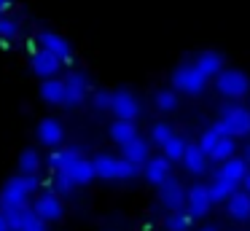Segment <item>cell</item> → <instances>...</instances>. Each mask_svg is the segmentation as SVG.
<instances>
[{"instance_id": "cell-11", "label": "cell", "mask_w": 250, "mask_h": 231, "mask_svg": "<svg viewBox=\"0 0 250 231\" xmlns=\"http://www.w3.org/2000/svg\"><path fill=\"white\" fill-rule=\"evenodd\" d=\"M38 48L54 54L57 59H62V64H65V62H73V48H70V43H67L65 38L60 35V32H51V30L41 32V35H38Z\"/></svg>"}, {"instance_id": "cell-38", "label": "cell", "mask_w": 250, "mask_h": 231, "mask_svg": "<svg viewBox=\"0 0 250 231\" xmlns=\"http://www.w3.org/2000/svg\"><path fill=\"white\" fill-rule=\"evenodd\" d=\"M8 3H11V0H0V14H6L8 11Z\"/></svg>"}, {"instance_id": "cell-19", "label": "cell", "mask_w": 250, "mask_h": 231, "mask_svg": "<svg viewBox=\"0 0 250 231\" xmlns=\"http://www.w3.org/2000/svg\"><path fill=\"white\" fill-rule=\"evenodd\" d=\"M226 210H229V215H231L234 220H239V223L250 220V193L248 191H237L226 202Z\"/></svg>"}, {"instance_id": "cell-22", "label": "cell", "mask_w": 250, "mask_h": 231, "mask_svg": "<svg viewBox=\"0 0 250 231\" xmlns=\"http://www.w3.org/2000/svg\"><path fill=\"white\" fill-rule=\"evenodd\" d=\"M110 137H113L121 148H124V145H129L135 137H140V134H137V124L135 121H121V118H116V121L110 124Z\"/></svg>"}, {"instance_id": "cell-18", "label": "cell", "mask_w": 250, "mask_h": 231, "mask_svg": "<svg viewBox=\"0 0 250 231\" xmlns=\"http://www.w3.org/2000/svg\"><path fill=\"white\" fill-rule=\"evenodd\" d=\"M124 159L126 161H132V164H137L143 169L146 167V161L151 159V145H148V140H143V137H135L129 145H124Z\"/></svg>"}, {"instance_id": "cell-13", "label": "cell", "mask_w": 250, "mask_h": 231, "mask_svg": "<svg viewBox=\"0 0 250 231\" xmlns=\"http://www.w3.org/2000/svg\"><path fill=\"white\" fill-rule=\"evenodd\" d=\"M30 67H33L35 75H41V78H57V73H60L62 67V59H57L54 54L43 51V48H35L33 57H30Z\"/></svg>"}, {"instance_id": "cell-8", "label": "cell", "mask_w": 250, "mask_h": 231, "mask_svg": "<svg viewBox=\"0 0 250 231\" xmlns=\"http://www.w3.org/2000/svg\"><path fill=\"white\" fill-rule=\"evenodd\" d=\"M62 81H65V105L67 107H78L83 100H86V94H89L86 73H81V70H70Z\"/></svg>"}, {"instance_id": "cell-14", "label": "cell", "mask_w": 250, "mask_h": 231, "mask_svg": "<svg viewBox=\"0 0 250 231\" xmlns=\"http://www.w3.org/2000/svg\"><path fill=\"white\" fill-rule=\"evenodd\" d=\"M143 172H146V180L153 183V186H162V183H167L169 177H172V161L167 159V156H151V159L146 161V167H143Z\"/></svg>"}, {"instance_id": "cell-39", "label": "cell", "mask_w": 250, "mask_h": 231, "mask_svg": "<svg viewBox=\"0 0 250 231\" xmlns=\"http://www.w3.org/2000/svg\"><path fill=\"white\" fill-rule=\"evenodd\" d=\"M245 191L250 193V175H248V180H245Z\"/></svg>"}, {"instance_id": "cell-5", "label": "cell", "mask_w": 250, "mask_h": 231, "mask_svg": "<svg viewBox=\"0 0 250 231\" xmlns=\"http://www.w3.org/2000/svg\"><path fill=\"white\" fill-rule=\"evenodd\" d=\"M215 89L221 91L223 97H231V100H242L250 91V78L237 67H226L221 75L215 78Z\"/></svg>"}, {"instance_id": "cell-24", "label": "cell", "mask_w": 250, "mask_h": 231, "mask_svg": "<svg viewBox=\"0 0 250 231\" xmlns=\"http://www.w3.org/2000/svg\"><path fill=\"white\" fill-rule=\"evenodd\" d=\"M0 215H3V218L8 220V226H11L14 231H19L22 229L24 223H27L30 218H33V207H14V210H0Z\"/></svg>"}, {"instance_id": "cell-34", "label": "cell", "mask_w": 250, "mask_h": 231, "mask_svg": "<svg viewBox=\"0 0 250 231\" xmlns=\"http://www.w3.org/2000/svg\"><path fill=\"white\" fill-rule=\"evenodd\" d=\"M92 107L94 110H110L113 107V91L108 89H100L92 94Z\"/></svg>"}, {"instance_id": "cell-16", "label": "cell", "mask_w": 250, "mask_h": 231, "mask_svg": "<svg viewBox=\"0 0 250 231\" xmlns=\"http://www.w3.org/2000/svg\"><path fill=\"white\" fill-rule=\"evenodd\" d=\"M194 64L207 75V78H218V75L226 70L223 67V54L221 51H199L194 59Z\"/></svg>"}, {"instance_id": "cell-30", "label": "cell", "mask_w": 250, "mask_h": 231, "mask_svg": "<svg viewBox=\"0 0 250 231\" xmlns=\"http://www.w3.org/2000/svg\"><path fill=\"white\" fill-rule=\"evenodd\" d=\"M234 150H237V145H234V137H226V134H223L221 137V143L215 145V150H212L210 153V159H215V161H226V159H231L234 156Z\"/></svg>"}, {"instance_id": "cell-9", "label": "cell", "mask_w": 250, "mask_h": 231, "mask_svg": "<svg viewBox=\"0 0 250 231\" xmlns=\"http://www.w3.org/2000/svg\"><path fill=\"white\" fill-rule=\"evenodd\" d=\"M186 199H188V191L183 188V183L178 177H169L167 183L159 186V202L169 210V212H178V210L186 207Z\"/></svg>"}, {"instance_id": "cell-1", "label": "cell", "mask_w": 250, "mask_h": 231, "mask_svg": "<svg viewBox=\"0 0 250 231\" xmlns=\"http://www.w3.org/2000/svg\"><path fill=\"white\" fill-rule=\"evenodd\" d=\"M38 175H17L6 180L0 191V210H14V207H27L30 196L38 191Z\"/></svg>"}, {"instance_id": "cell-37", "label": "cell", "mask_w": 250, "mask_h": 231, "mask_svg": "<svg viewBox=\"0 0 250 231\" xmlns=\"http://www.w3.org/2000/svg\"><path fill=\"white\" fill-rule=\"evenodd\" d=\"M242 159L250 164V143H245V148H242Z\"/></svg>"}, {"instance_id": "cell-3", "label": "cell", "mask_w": 250, "mask_h": 231, "mask_svg": "<svg viewBox=\"0 0 250 231\" xmlns=\"http://www.w3.org/2000/svg\"><path fill=\"white\" fill-rule=\"evenodd\" d=\"M92 164H94L97 177H105V180H129V177H135L137 169H140L137 164L126 161L124 156L116 159V156H110V153H97L92 159Z\"/></svg>"}, {"instance_id": "cell-21", "label": "cell", "mask_w": 250, "mask_h": 231, "mask_svg": "<svg viewBox=\"0 0 250 231\" xmlns=\"http://www.w3.org/2000/svg\"><path fill=\"white\" fill-rule=\"evenodd\" d=\"M41 97L49 105H65V81H60V78L41 81Z\"/></svg>"}, {"instance_id": "cell-31", "label": "cell", "mask_w": 250, "mask_h": 231, "mask_svg": "<svg viewBox=\"0 0 250 231\" xmlns=\"http://www.w3.org/2000/svg\"><path fill=\"white\" fill-rule=\"evenodd\" d=\"M19 32V21L8 14H0V41L11 43V38H17Z\"/></svg>"}, {"instance_id": "cell-2", "label": "cell", "mask_w": 250, "mask_h": 231, "mask_svg": "<svg viewBox=\"0 0 250 231\" xmlns=\"http://www.w3.org/2000/svg\"><path fill=\"white\" fill-rule=\"evenodd\" d=\"M212 126L221 134H226V137H248L250 134V107L226 105L221 110V118H218Z\"/></svg>"}, {"instance_id": "cell-17", "label": "cell", "mask_w": 250, "mask_h": 231, "mask_svg": "<svg viewBox=\"0 0 250 231\" xmlns=\"http://www.w3.org/2000/svg\"><path fill=\"white\" fill-rule=\"evenodd\" d=\"M62 137H65L62 121H57V118H43V121L38 124V140H41L43 145L57 148V145L62 143Z\"/></svg>"}, {"instance_id": "cell-25", "label": "cell", "mask_w": 250, "mask_h": 231, "mask_svg": "<svg viewBox=\"0 0 250 231\" xmlns=\"http://www.w3.org/2000/svg\"><path fill=\"white\" fill-rule=\"evenodd\" d=\"M191 220H194L191 212L178 210V212H169L167 218H164V229L167 231H191Z\"/></svg>"}, {"instance_id": "cell-15", "label": "cell", "mask_w": 250, "mask_h": 231, "mask_svg": "<svg viewBox=\"0 0 250 231\" xmlns=\"http://www.w3.org/2000/svg\"><path fill=\"white\" fill-rule=\"evenodd\" d=\"M215 175H221V177H226V180H231V183H245L248 180V175H250V164L242 159V156H231V159H226L221 167H218V172Z\"/></svg>"}, {"instance_id": "cell-28", "label": "cell", "mask_w": 250, "mask_h": 231, "mask_svg": "<svg viewBox=\"0 0 250 231\" xmlns=\"http://www.w3.org/2000/svg\"><path fill=\"white\" fill-rule=\"evenodd\" d=\"M191 143H186V137H180V134H172V140H169L167 145H164V156H167L169 161H183L186 150H188Z\"/></svg>"}, {"instance_id": "cell-20", "label": "cell", "mask_w": 250, "mask_h": 231, "mask_svg": "<svg viewBox=\"0 0 250 231\" xmlns=\"http://www.w3.org/2000/svg\"><path fill=\"white\" fill-rule=\"evenodd\" d=\"M207 159H210V156L199 148V143L188 145V150H186V156H183V167L191 172V175H205L207 172Z\"/></svg>"}, {"instance_id": "cell-35", "label": "cell", "mask_w": 250, "mask_h": 231, "mask_svg": "<svg viewBox=\"0 0 250 231\" xmlns=\"http://www.w3.org/2000/svg\"><path fill=\"white\" fill-rule=\"evenodd\" d=\"M46 226H49V223H46V220H41L38 215L33 212V218H30L27 223H24L22 229H19V231H46Z\"/></svg>"}, {"instance_id": "cell-10", "label": "cell", "mask_w": 250, "mask_h": 231, "mask_svg": "<svg viewBox=\"0 0 250 231\" xmlns=\"http://www.w3.org/2000/svg\"><path fill=\"white\" fill-rule=\"evenodd\" d=\"M212 196H210V186H205V183H194V186L188 188V199H186V207H188V212L194 215V218H205L207 212H210L212 207Z\"/></svg>"}, {"instance_id": "cell-40", "label": "cell", "mask_w": 250, "mask_h": 231, "mask_svg": "<svg viewBox=\"0 0 250 231\" xmlns=\"http://www.w3.org/2000/svg\"><path fill=\"white\" fill-rule=\"evenodd\" d=\"M199 231H218L215 226H205V229H199Z\"/></svg>"}, {"instance_id": "cell-32", "label": "cell", "mask_w": 250, "mask_h": 231, "mask_svg": "<svg viewBox=\"0 0 250 231\" xmlns=\"http://www.w3.org/2000/svg\"><path fill=\"white\" fill-rule=\"evenodd\" d=\"M221 137H223V134H221V132H218V129H215V126H210V129H205V132H202V134H199V148H202V150H205V153H207V156H210V153H212V150H215V145H218V143H221Z\"/></svg>"}, {"instance_id": "cell-6", "label": "cell", "mask_w": 250, "mask_h": 231, "mask_svg": "<svg viewBox=\"0 0 250 231\" xmlns=\"http://www.w3.org/2000/svg\"><path fill=\"white\" fill-rule=\"evenodd\" d=\"M57 172H62L65 177H70L76 186H86V183H92V177H97V172H94V164L92 159H86V156H81L76 150V153L70 156V159L65 161V164L60 167Z\"/></svg>"}, {"instance_id": "cell-12", "label": "cell", "mask_w": 250, "mask_h": 231, "mask_svg": "<svg viewBox=\"0 0 250 231\" xmlns=\"http://www.w3.org/2000/svg\"><path fill=\"white\" fill-rule=\"evenodd\" d=\"M110 110H113L116 118H121V121H135V118L140 116V102H137V97L132 94V91L119 89V91H113V107H110Z\"/></svg>"}, {"instance_id": "cell-4", "label": "cell", "mask_w": 250, "mask_h": 231, "mask_svg": "<svg viewBox=\"0 0 250 231\" xmlns=\"http://www.w3.org/2000/svg\"><path fill=\"white\" fill-rule=\"evenodd\" d=\"M207 81L210 78L194 62L180 64V67L172 70V86H175V91H183V94H202L207 89Z\"/></svg>"}, {"instance_id": "cell-33", "label": "cell", "mask_w": 250, "mask_h": 231, "mask_svg": "<svg viewBox=\"0 0 250 231\" xmlns=\"http://www.w3.org/2000/svg\"><path fill=\"white\" fill-rule=\"evenodd\" d=\"M51 191L60 193V196H70V193L76 191V183H73L70 177H65L62 172H54V177H51Z\"/></svg>"}, {"instance_id": "cell-29", "label": "cell", "mask_w": 250, "mask_h": 231, "mask_svg": "<svg viewBox=\"0 0 250 231\" xmlns=\"http://www.w3.org/2000/svg\"><path fill=\"white\" fill-rule=\"evenodd\" d=\"M172 126H169L167 121H159V124H153L151 126V143L153 145H159V148H164V145L169 143V140H172Z\"/></svg>"}, {"instance_id": "cell-23", "label": "cell", "mask_w": 250, "mask_h": 231, "mask_svg": "<svg viewBox=\"0 0 250 231\" xmlns=\"http://www.w3.org/2000/svg\"><path fill=\"white\" fill-rule=\"evenodd\" d=\"M210 196H212V202H229V199L237 193V183H231V180H226V177H221V175H215L210 183Z\"/></svg>"}, {"instance_id": "cell-36", "label": "cell", "mask_w": 250, "mask_h": 231, "mask_svg": "<svg viewBox=\"0 0 250 231\" xmlns=\"http://www.w3.org/2000/svg\"><path fill=\"white\" fill-rule=\"evenodd\" d=\"M0 231H14V229H11V226H8V220H6V218H3V215H0Z\"/></svg>"}, {"instance_id": "cell-7", "label": "cell", "mask_w": 250, "mask_h": 231, "mask_svg": "<svg viewBox=\"0 0 250 231\" xmlns=\"http://www.w3.org/2000/svg\"><path fill=\"white\" fill-rule=\"evenodd\" d=\"M33 212L38 215L41 220H46V223H54V220H60L62 212H65L62 196H60V193H54L51 188L41 191L38 196H35V202H33Z\"/></svg>"}, {"instance_id": "cell-26", "label": "cell", "mask_w": 250, "mask_h": 231, "mask_svg": "<svg viewBox=\"0 0 250 231\" xmlns=\"http://www.w3.org/2000/svg\"><path fill=\"white\" fill-rule=\"evenodd\" d=\"M19 169H22V175H38L41 172V153L33 148L22 150L19 153Z\"/></svg>"}, {"instance_id": "cell-27", "label": "cell", "mask_w": 250, "mask_h": 231, "mask_svg": "<svg viewBox=\"0 0 250 231\" xmlns=\"http://www.w3.org/2000/svg\"><path fill=\"white\" fill-rule=\"evenodd\" d=\"M153 105H156L159 113H169L178 107V91L175 89H159L153 94Z\"/></svg>"}]
</instances>
